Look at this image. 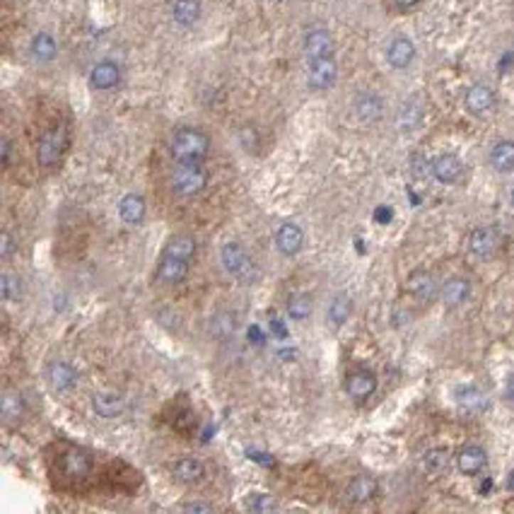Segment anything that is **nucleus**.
Returning a JSON list of instances; mask_svg holds the SVG:
<instances>
[{"label": "nucleus", "mask_w": 514, "mask_h": 514, "mask_svg": "<svg viewBox=\"0 0 514 514\" xmlns=\"http://www.w3.org/2000/svg\"><path fill=\"white\" fill-rule=\"evenodd\" d=\"M145 210H148L145 198H143V196H138V193L124 196V198H121V203H119V215L128 225H140V223H143Z\"/></svg>", "instance_id": "obj_23"}, {"label": "nucleus", "mask_w": 514, "mask_h": 514, "mask_svg": "<svg viewBox=\"0 0 514 514\" xmlns=\"http://www.w3.org/2000/svg\"><path fill=\"white\" fill-rule=\"evenodd\" d=\"M379 493V483L375 476H367V473H360L355 476V478L348 483L346 488V498L350 500V503H367V500L377 498Z\"/></svg>", "instance_id": "obj_12"}, {"label": "nucleus", "mask_w": 514, "mask_h": 514, "mask_svg": "<svg viewBox=\"0 0 514 514\" xmlns=\"http://www.w3.org/2000/svg\"><path fill=\"white\" fill-rule=\"evenodd\" d=\"M432 176L442 183H454L464 171V164L456 155H439L437 160H432Z\"/></svg>", "instance_id": "obj_17"}, {"label": "nucleus", "mask_w": 514, "mask_h": 514, "mask_svg": "<svg viewBox=\"0 0 514 514\" xmlns=\"http://www.w3.org/2000/svg\"><path fill=\"white\" fill-rule=\"evenodd\" d=\"M488 464V454L486 449L478 444H469L464 446L461 451L456 454V466L464 476H478Z\"/></svg>", "instance_id": "obj_9"}, {"label": "nucleus", "mask_w": 514, "mask_h": 514, "mask_svg": "<svg viewBox=\"0 0 514 514\" xmlns=\"http://www.w3.org/2000/svg\"><path fill=\"white\" fill-rule=\"evenodd\" d=\"M121 80V68L112 60H102L90 73V85L95 90H112Z\"/></svg>", "instance_id": "obj_15"}, {"label": "nucleus", "mask_w": 514, "mask_h": 514, "mask_svg": "<svg viewBox=\"0 0 514 514\" xmlns=\"http://www.w3.org/2000/svg\"><path fill=\"white\" fill-rule=\"evenodd\" d=\"M394 3H396V8H399V10H413L415 5L420 3V0H394Z\"/></svg>", "instance_id": "obj_40"}, {"label": "nucleus", "mask_w": 514, "mask_h": 514, "mask_svg": "<svg viewBox=\"0 0 514 514\" xmlns=\"http://www.w3.org/2000/svg\"><path fill=\"white\" fill-rule=\"evenodd\" d=\"M65 148H68V131H65V126H56L41 136L39 148H36V160L44 169H53L63 157Z\"/></svg>", "instance_id": "obj_4"}, {"label": "nucleus", "mask_w": 514, "mask_h": 514, "mask_svg": "<svg viewBox=\"0 0 514 514\" xmlns=\"http://www.w3.org/2000/svg\"><path fill=\"white\" fill-rule=\"evenodd\" d=\"M491 164L498 171H512L514 169V143L512 140H500L491 150Z\"/></svg>", "instance_id": "obj_28"}, {"label": "nucleus", "mask_w": 514, "mask_h": 514, "mask_svg": "<svg viewBox=\"0 0 514 514\" xmlns=\"http://www.w3.org/2000/svg\"><path fill=\"white\" fill-rule=\"evenodd\" d=\"M408 292L418 299V302H432L437 295V283H434L432 273L427 271H415L408 278Z\"/></svg>", "instance_id": "obj_16"}, {"label": "nucleus", "mask_w": 514, "mask_h": 514, "mask_svg": "<svg viewBox=\"0 0 514 514\" xmlns=\"http://www.w3.org/2000/svg\"><path fill=\"white\" fill-rule=\"evenodd\" d=\"M471 295V285L466 278H451L446 280L444 287H442V302L446 307H459V304H464Z\"/></svg>", "instance_id": "obj_25"}, {"label": "nucleus", "mask_w": 514, "mask_h": 514, "mask_svg": "<svg viewBox=\"0 0 514 514\" xmlns=\"http://www.w3.org/2000/svg\"><path fill=\"white\" fill-rule=\"evenodd\" d=\"M92 408L104 420H114L126 411V401L116 394H95L92 396Z\"/></svg>", "instance_id": "obj_21"}, {"label": "nucleus", "mask_w": 514, "mask_h": 514, "mask_svg": "<svg viewBox=\"0 0 514 514\" xmlns=\"http://www.w3.org/2000/svg\"><path fill=\"white\" fill-rule=\"evenodd\" d=\"M3 164H10V140H3Z\"/></svg>", "instance_id": "obj_41"}, {"label": "nucleus", "mask_w": 514, "mask_h": 514, "mask_svg": "<svg viewBox=\"0 0 514 514\" xmlns=\"http://www.w3.org/2000/svg\"><path fill=\"white\" fill-rule=\"evenodd\" d=\"M512 205H514V188H512Z\"/></svg>", "instance_id": "obj_45"}, {"label": "nucleus", "mask_w": 514, "mask_h": 514, "mask_svg": "<svg viewBox=\"0 0 514 514\" xmlns=\"http://www.w3.org/2000/svg\"><path fill=\"white\" fill-rule=\"evenodd\" d=\"M336 77H338V65H336L333 56L328 58H316V60H309V87L311 90H328L333 87Z\"/></svg>", "instance_id": "obj_5"}, {"label": "nucleus", "mask_w": 514, "mask_h": 514, "mask_svg": "<svg viewBox=\"0 0 514 514\" xmlns=\"http://www.w3.org/2000/svg\"><path fill=\"white\" fill-rule=\"evenodd\" d=\"M505 394H507V399L514 403V375L510 377V382H507V391H505Z\"/></svg>", "instance_id": "obj_42"}, {"label": "nucleus", "mask_w": 514, "mask_h": 514, "mask_svg": "<svg viewBox=\"0 0 514 514\" xmlns=\"http://www.w3.org/2000/svg\"><path fill=\"white\" fill-rule=\"evenodd\" d=\"M169 150L176 162H203L210 152V138L198 128H181L171 138Z\"/></svg>", "instance_id": "obj_1"}, {"label": "nucleus", "mask_w": 514, "mask_h": 514, "mask_svg": "<svg viewBox=\"0 0 514 514\" xmlns=\"http://www.w3.org/2000/svg\"><path fill=\"white\" fill-rule=\"evenodd\" d=\"M346 391H348V396L355 399V401L370 399V396L377 391V377L372 375V372H367V370L353 372V375L348 377V382H346Z\"/></svg>", "instance_id": "obj_10"}, {"label": "nucleus", "mask_w": 514, "mask_h": 514, "mask_svg": "<svg viewBox=\"0 0 514 514\" xmlns=\"http://www.w3.org/2000/svg\"><path fill=\"white\" fill-rule=\"evenodd\" d=\"M75 382L77 372L70 363H65V360L51 363V367H48V384H51L53 391H68L75 387Z\"/></svg>", "instance_id": "obj_14"}, {"label": "nucleus", "mask_w": 514, "mask_h": 514, "mask_svg": "<svg viewBox=\"0 0 514 514\" xmlns=\"http://www.w3.org/2000/svg\"><path fill=\"white\" fill-rule=\"evenodd\" d=\"M171 12H174L176 22L183 24V27H188V24H193L200 17V3L198 0H176Z\"/></svg>", "instance_id": "obj_32"}, {"label": "nucleus", "mask_w": 514, "mask_h": 514, "mask_svg": "<svg viewBox=\"0 0 514 514\" xmlns=\"http://www.w3.org/2000/svg\"><path fill=\"white\" fill-rule=\"evenodd\" d=\"M500 244V235L495 227H478L471 232L469 237V249L471 254H476L478 259H488V256L495 254V249H498Z\"/></svg>", "instance_id": "obj_8"}, {"label": "nucleus", "mask_w": 514, "mask_h": 514, "mask_svg": "<svg viewBox=\"0 0 514 514\" xmlns=\"http://www.w3.org/2000/svg\"><path fill=\"white\" fill-rule=\"evenodd\" d=\"M167 256H179V259H193L196 254V240L191 235H174L171 240L167 242V247H164V252Z\"/></svg>", "instance_id": "obj_30"}, {"label": "nucleus", "mask_w": 514, "mask_h": 514, "mask_svg": "<svg viewBox=\"0 0 514 514\" xmlns=\"http://www.w3.org/2000/svg\"><path fill=\"white\" fill-rule=\"evenodd\" d=\"M24 413H27V403H24V396L20 391H5L3 394V418L8 425H15L20 423L24 418Z\"/></svg>", "instance_id": "obj_26"}, {"label": "nucleus", "mask_w": 514, "mask_h": 514, "mask_svg": "<svg viewBox=\"0 0 514 514\" xmlns=\"http://www.w3.org/2000/svg\"><path fill=\"white\" fill-rule=\"evenodd\" d=\"M384 112V102L379 100L375 92H363V95H358V100H355V116H358L360 121H365V124H372V121H377L379 116Z\"/></svg>", "instance_id": "obj_22"}, {"label": "nucleus", "mask_w": 514, "mask_h": 514, "mask_svg": "<svg viewBox=\"0 0 514 514\" xmlns=\"http://www.w3.org/2000/svg\"><path fill=\"white\" fill-rule=\"evenodd\" d=\"M203 473H205L203 464L193 456H183V459H179V461H174V466H171V476H174V481L183 483V486H193V483H198L200 478H203Z\"/></svg>", "instance_id": "obj_18"}, {"label": "nucleus", "mask_w": 514, "mask_h": 514, "mask_svg": "<svg viewBox=\"0 0 514 514\" xmlns=\"http://www.w3.org/2000/svg\"><path fill=\"white\" fill-rule=\"evenodd\" d=\"M0 287H3L5 302H20L22 299V280L12 271H3L0 275Z\"/></svg>", "instance_id": "obj_33"}, {"label": "nucleus", "mask_w": 514, "mask_h": 514, "mask_svg": "<svg viewBox=\"0 0 514 514\" xmlns=\"http://www.w3.org/2000/svg\"><path fill=\"white\" fill-rule=\"evenodd\" d=\"M427 167H432V164H427V160H425L423 155H415V157H413V174H415V176L427 174Z\"/></svg>", "instance_id": "obj_38"}, {"label": "nucleus", "mask_w": 514, "mask_h": 514, "mask_svg": "<svg viewBox=\"0 0 514 514\" xmlns=\"http://www.w3.org/2000/svg\"><path fill=\"white\" fill-rule=\"evenodd\" d=\"M171 191L181 198H193L203 193L208 186V169L200 162H179L171 174Z\"/></svg>", "instance_id": "obj_2"}, {"label": "nucleus", "mask_w": 514, "mask_h": 514, "mask_svg": "<svg viewBox=\"0 0 514 514\" xmlns=\"http://www.w3.org/2000/svg\"><path fill=\"white\" fill-rule=\"evenodd\" d=\"M413 58H415V46L411 39H406V36H396L387 48V60L391 68H396V70L408 68V65L413 63Z\"/></svg>", "instance_id": "obj_13"}, {"label": "nucleus", "mask_w": 514, "mask_h": 514, "mask_svg": "<svg viewBox=\"0 0 514 514\" xmlns=\"http://www.w3.org/2000/svg\"><path fill=\"white\" fill-rule=\"evenodd\" d=\"M188 275V259H179V256L162 254L160 266H157L155 280L162 285H179Z\"/></svg>", "instance_id": "obj_7"}, {"label": "nucleus", "mask_w": 514, "mask_h": 514, "mask_svg": "<svg viewBox=\"0 0 514 514\" xmlns=\"http://www.w3.org/2000/svg\"><path fill=\"white\" fill-rule=\"evenodd\" d=\"M247 507L252 512H275L278 510V503L271 498V495H254V498L247 500Z\"/></svg>", "instance_id": "obj_36"}, {"label": "nucleus", "mask_w": 514, "mask_h": 514, "mask_svg": "<svg viewBox=\"0 0 514 514\" xmlns=\"http://www.w3.org/2000/svg\"><path fill=\"white\" fill-rule=\"evenodd\" d=\"M287 316L292 321H307L311 316V299L307 295H299L287 302Z\"/></svg>", "instance_id": "obj_34"}, {"label": "nucleus", "mask_w": 514, "mask_h": 514, "mask_svg": "<svg viewBox=\"0 0 514 514\" xmlns=\"http://www.w3.org/2000/svg\"><path fill=\"white\" fill-rule=\"evenodd\" d=\"M456 403L466 413H481L488 408V396L478 387H459L456 389Z\"/></svg>", "instance_id": "obj_24"}, {"label": "nucleus", "mask_w": 514, "mask_h": 514, "mask_svg": "<svg viewBox=\"0 0 514 514\" xmlns=\"http://www.w3.org/2000/svg\"><path fill=\"white\" fill-rule=\"evenodd\" d=\"M60 469H63V473L73 481L85 478L92 471V459L87 451L82 449H68L63 454V459H60Z\"/></svg>", "instance_id": "obj_11"}, {"label": "nucleus", "mask_w": 514, "mask_h": 514, "mask_svg": "<svg viewBox=\"0 0 514 514\" xmlns=\"http://www.w3.org/2000/svg\"><path fill=\"white\" fill-rule=\"evenodd\" d=\"M58 53V46H56V39H53L51 34L46 32H39L32 39V56L36 60H41V63H48V60H53Z\"/></svg>", "instance_id": "obj_29"}, {"label": "nucleus", "mask_w": 514, "mask_h": 514, "mask_svg": "<svg viewBox=\"0 0 514 514\" xmlns=\"http://www.w3.org/2000/svg\"><path fill=\"white\" fill-rule=\"evenodd\" d=\"M389 218H391V210H387V208L377 210V220H389Z\"/></svg>", "instance_id": "obj_43"}, {"label": "nucleus", "mask_w": 514, "mask_h": 514, "mask_svg": "<svg viewBox=\"0 0 514 514\" xmlns=\"http://www.w3.org/2000/svg\"><path fill=\"white\" fill-rule=\"evenodd\" d=\"M183 510H186V512H213V505H208V503H186V505H183Z\"/></svg>", "instance_id": "obj_39"}, {"label": "nucleus", "mask_w": 514, "mask_h": 514, "mask_svg": "<svg viewBox=\"0 0 514 514\" xmlns=\"http://www.w3.org/2000/svg\"><path fill=\"white\" fill-rule=\"evenodd\" d=\"M493 107H495V95L488 85H473V87L466 92V109L471 114L483 116L491 112Z\"/></svg>", "instance_id": "obj_20"}, {"label": "nucleus", "mask_w": 514, "mask_h": 514, "mask_svg": "<svg viewBox=\"0 0 514 514\" xmlns=\"http://www.w3.org/2000/svg\"><path fill=\"white\" fill-rule=\"evenodd\" d=\"M507 488H510V491L514 493V471L510 473V478H507Z\"/></svg>", "instance_id": "obj_44"}, {"label": "nucleus", "mask_w": 514, "mask_h": 514, "mask_svg": "<svg viewBox=\"0 0 514 514\" xmlns=\"http://www.w3.org/2000/svg\"><path fill=\"white\" fill-rule=\"evenodd\" d=\"M273 3H278V0H273Z\"/></svg>", "instance_id": "obj_46"}, {"label": "nucleus", "mask_w": 514, "mask_h": 514, "mask_svg": "<svg viewBox=\"0 0 514 514\" xmlns=\"http://www.w3.org/2000/svg\"><path fill=\"white\" fill-rule=\"evenodd\" d=\"M223 263H225V271L235 275L237 280H242V283H254V280L259 278V268H256L254 259L247 254V249H244L240 242L225 244Z\"/></svg>", "instance_id": "obj_3"}, {"label": "nucleus", "mask_w": 514, "mask_h": 514, "mask_svg": "<svg viewBox=\"0 0 514 514\" xmlns=\"http://www.w3.org/2000/svg\"><path fill=\"white\" fill-rule=\"evenodd\" d=\"M302 242H304V235L295 223L280 225L278 235H275V244H278L280 254L285 256H295L299 249H302Z\"/></svg>", "instance_id": "obj_19"}, {"label": "nucleus", "mask_w": 514, "mask_h": 514, "mask_svg": "<svg viewBox=\"0 0 514 514\" xmlns=\"http://www.w3.org/2000/svg\"><path fill=\"white\" fill-rule=\"evenodd\" d=\"M423 464H425V469L430 471V473H439V471H444L446 466H449V451L442 449V446L430 449L423 456Z\"/></svg>", "instance_id": "obj_35"}, {"label": "nucleus", "mask_w": 514, "mask_h": 514, "mask_svg": "<svg viewBox=\"0 0 514 514\" xmlns=\"http://www.w3.org/2000/svg\"><path fill=\"white\" fill-rule=\"evenodd\" d=\"M353 314V299L348 295H336L333 302L328 304V321L333 323V326H343L348 319H350Z\"/></svg>", "instance_id": "obj_31"}, {"label": "nucleus", "mask_w": 514, "mask_h": 514, "mask_svg": "<svg viewBox=\"0 0 514 514\" xmlns=\"http://www.w3.org/2000/svg\"><path fill=\"white\" fill-rule=\"evenodd\" d=\"M12 252H15V240H12L10 232H3V235H0V259L8 261Z\"/></svg>", "instance_id": "obj_37"}, {"label": "nucleus", "mask_w": 514, "mask_h": 514, "mask_svg": "<svg viewBox=\"0 0 514 514\" xmlns=\"http://www.w3.org/2000/svg\"><path fill=\"white\" fill-rule=\"evenodd\" d=\"M420 119H423V107H420L418 100H408L406 104L401 107L399 116H396V126L401 128V131H413V128H418Z\"/></svg>", "instance_id": "obj_27"}, {"label": "nucleus", "mask_w": 514, "mask_h": 514, "mask_svg": "<svg viewBox=\"0 0 514 514\" xmlns=\"http://www.w3.org/2000/svg\"><path fill=\"white\" fill-rule=\"evenodd\" d=\"M304 53H307L309 60L333 56V36H331V32H328V29H323V27H311L309 32L304 34Z\"/></svg>", "instance_id": "obj_6"}]
</instances>
